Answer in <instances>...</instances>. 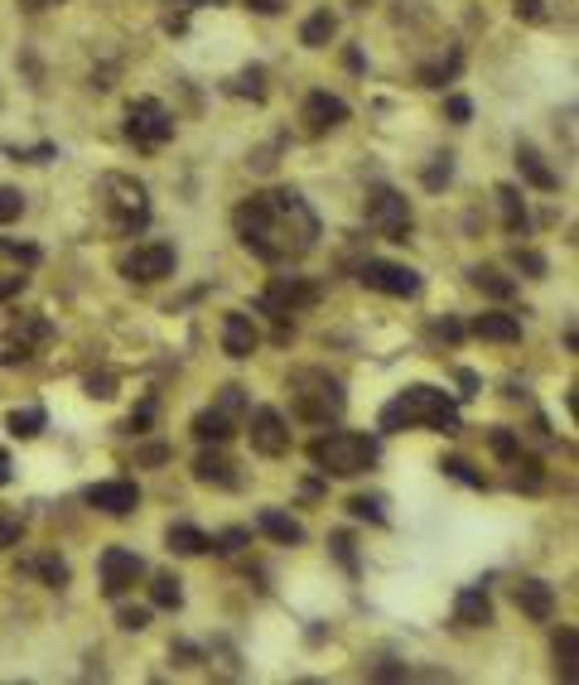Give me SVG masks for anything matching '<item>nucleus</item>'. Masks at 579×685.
Masks as SVG:
<instances>
[{
  "instance_id": "nucleus-23",
  "label": "nucleus",
  "mask_w": 579,
  "mask_h": 685,
  "mask_svg": "<svg viewBox=\"0 0 579 685\" xmlns=\"http://www.w3.org/2000/svg\"><path fill=\"white\" fill-rule=\"evenodd\" d=\"M497 208H502V227H507V237H531V213H526L522 193L512 189V184H497Z\"/></svg>"
},
{
  "instance_id": "nucleus-44",
  "label": "nucleus",
  "mask_w": 579,
  "mask_h": 685,
  "mask_svg": "<svg viewBox=\"0 0 579 685\" xmlns=\"http://www.w3.org/2000/svg\"><path fill=\"white\" fill-rule=\"evenodd\" d=\"M333 555H338V560H343V565H348V570H358V555H353V541H348V536H343V531H338V536H333Z\"/></svg>"
},
{
  "instance_id": "nucleus-46",
  "label": "nucleus",
  "mask_w": 579,
  "mask_h": 685,
  "mask_svg": "<svg viewBox=\"0 0 579 685\" xmlns=\"http://www.w3.org/2000/svg\"><path fill=\"white\" fill-rule=\"evenodd\" d=\"M150 420H155V401H145V406L131 415V425H126V430H131V435H145V425H150Z\"/></svg>"
},
{
  "instance_id": "nucleus-52",
  "label": "nucleus",
  "mask_w": 579,
  "mask_h": 685,
  "mask_svg": "<svg viewBox=\"0 0 579 685\" xmlns=\"http://www.w3.org/2000/svg\"><path fill=\"white\" fill-rule=\"evenodd\" d=\"M5 483H10V459L0 454V488H5Z\"/></svg>"
},
{
  "instance_id": "nucleus-39",
  "label": "nucleus",
  "mask_w": 579,
  "mask_h": 685,
  "mask_svg": "<svg viewBox=\"0 0 579 685\" xmlns=\"http://www.w3.org/2000/svg\"><path fill=\"white\" fill-rule=\"evenodd\" d=\"M454 179V155H435V165L425 169V189H440Z\"/></svg>"
},
{
  "instance_id": "nucleus-32",
  "label": "nucleus",
  "mask_w": 579,
  "mask_h": 685,
  "mask_svg": "<svg viewBox=\"0 0 579 685\" xmlns=\"http://www.w3.org/2000/svg\"><path fill=\"white\" fill-rule=\"evenodd\" d=\"M39 261L34 247H20V242H0V271H29Z\"/></svg>"
},
{
  "instance_id": "nucleus-16",
  "label": "nucleus",
  "mask_w": 579,
  "mask_h": 685,
  "mask_svg": "<svg viewBox=\"0 0 579 685\" xmlns=\"http://www.w3.org/2000/svg\"><path fill=\"white\" fill-rule=\"evenodd\" d=\"M87 507L107 512V517H131L140 507V488L131 478H111V483H92L87 488Z\"/></svg>"
},
{
  "instance_id": "nucleus-21",
  "label": "nucleus",
  "mask_w": 579,
  "mask_h": 685,
  "mask_svg": "<svg viewBox=\"0 0 579 685\" xmlns=\"http://www.w3.org/2000/svg\"><path fill=\"white\" fill-rule=\"evenodd\" d=\"M478 338H488V343H517L522 338V319L517 314H502V309H483V314H473L469 324Z\"/></svg>"
},
{
  "instance_id": "nucleus-17",
  "label": "nucleus",
  "mask_w": 579,
  "mask_h": 685,
  "mask_svg": "<svg viewBox=\"0 0 579 685\" xmlns=\"http://www.w3.org/2000/svg\"><path fill=\"white\" fill-rule=\"evenodd\" d=\"M512 599H517V608H522L531 623H551L555 618V589L546 579H522V584L512 589Z\"/></svg>"
},
{
  "instance_id": "nucleus-1",
  "label": "nucleus",
  "mask_w": 579,
  "mask_h": 685,
  "mask_svg": "<svg viewBox=\"0 0 579 685\" xmlns=\"http://www.w3.org/2000/svg\"><path fill=\"white\" fill-rule=\"evenodd\" d=\"M237 237L251 256L285 266L300 261L319 242V213L304 203V193L295 189H266L251 193L247 203L237 208Z\"/></svg>"
},
{
  "instance_id": "nucleus-27",
  "label": "nucleus",
  "mask_w": 579,
  "mask_h": 685,
  "mask_svg": "<svg viewBox=\"0 0 579 685\" xmlns=\"http://www.w3.org/2000/svg\"><path fill=\"white\" fill-rule=\"evenodd\" d=\"M469 280L483 290V295H488V300H512V295H517V280H512V275H502V271H493V266H473Z\"/></svg>"
},
{
  "instance_id": "nucleus-47",
  "label": "nucleus",
  "mask_w": 579,
  "mask_h": 685,
  "mask_svg": "<svg viewBox=\"0 0 579 685\" xmlns=\"http://www.w3.org/2000/svg\"><path fill=\"white\" fill-rule=\"evenodd\" d=\"M449 116H454V121H459V126H464V121H469V116H473L469 97H449Z\"/></svg>"
},
{
  "instance_id": "nucleus-7",
  "label": "nucleus",
  "mask_w": 579,
  "mask_h": 685,
  "mask_svg": "<svg viewBox=\"0 0 579 685\" xmlns=\"http://www.w3.org/2000/svg\"><path fill=\"white\" fill-rule=\"evenodd\" d=\"M242 420H247V391L242 386H222L218 401L193 415V439L198 444H222V439H232L242 430Z\"/></svg>"
},
{
  "instance_id": "nucleus-3",
  "label": "nucleus",
  "mask_w": 579,
  "mask_h": 685,
  "mask_svg": "<svg viewBox=\"0 0 579 685\" xmlns=\"http://www.w3.org/2000/svg\"><path fill=\"white\" fill-rule=\"evenodd\" d=\"M97 208L116 237H136L150 222V189L140 184L136 174H121V169H107L97 179Z\"/></svg>"
},
{
  "instance_id": "nucleus-54",
  "label": "nucleus",
  "mask_w": 579,
  "mask_h": 685,
  "mask_svg": "<svg viewBox=\"0 0 579 685\" xmlns=\"http://www.w3.org/2000/svg\"><path fill=\"white\" fill-rule=\"evenodd\" d=\"M193 5H208V0H193Z\"/></svg>"
},
{
  "instance_id": "nucleus-49",
  "label": "nucleus",
  "mask_w": 579,
  "mask_h": 685,
  "mask_svg": "<svg viewBox=\"0 0 579 685\" xmlns=\"http://www.w3.org/2000/svg\"><path fill=\"white\" fill-rule=\"evenodd\" d=\"M517 15H526V20H541V15H546V5H541V0H517Z\"/></svg>"
},
{
  "instance_id": "nucleus-2",
  "label": "nucleus",
  "mask_w": 579,
  "mask_h": 685,
  "mask_svg": "<svg viewBox=\"0 0 579 685\" xmlns=\"http://www.w3.org/2000/svg\"><path fill=\"white\" fill-rule=\"evenodd\" d=\"M382 430H440V435H459V406L444 396L440 386H406L382 411Z\"/></svg>"
},
{
  "instance_id": "nucleus-4",
  "label": "nucleus",
  "mask_w": 579,
  "mask_h": 685,
  "mask_svg": "<svg viewBox=\"0 0 579 685\" xmlns=\"http://www.w3.org/2000/svg\"><path fill=\"white\" fill-rule=\"evenodd\" d=\"M290 411L300 415L304 425H333L343 406H348V396H343V382L324 372V367H300V372H290Z\"/></svg>"
},
{
  "instance_id": "nucleus-29",
  "label": "nucleus",
  "mask_w": 579,
  "mask_h": 685,
  "mask_svg": "<svg viewBox=\"0 0 579 685\" xmlns=\"http://www.w3.org/2000/svg\"><path fill=\"white\" fill-rule=\"evenodd\" d=\"M333 29H338L333 10H314V15L304 20V29H300V44L304 49H324V44L333 39Z\"/></svg>"
},
{
  "instance_id": "nucleus-28",
  "label": "nucleus",
  "mask_w": 579,
  "mask_h": 685,
  "mask_svg": "<svg viewBox=\"0 0 579 685\" xmlns=\"http://www.w3.org/2000/svg\"><path fill=\"white\" fill-rule=\"evenodd\" d=\"M459 68H464V54L449 44V54H440L435 63H425V68H420V83H425V87H444V83H454V78H459Z\"/></svg>"
},
{
  "instance_id": "nucleus-45",
  "label": "nucleus",
  "mask_w": 579,
  "mask_h": 685,
  "mask_svg": "<svg viewBox=\"0 0 579 685\" xmlns=\"http://www.w3.org/2000/svg\"><path fill=\"white\" fill-rule=\"evenodd\" d=\"M247 541H251V531H242V526H237V531H227L222 541H213V550H227V555H232V550H242Z\"/></svg>"
},
{
  "instance_id": "nucleus-43",
  "label": "nucleus",
  "mask_w": 579,
  "mask_h": 685,
  "mask_svg": "<svg viewBox=\"0 0 579 685\" xmlns=\"http://www.w3.org/2000/svg\"><path fill=\"white\" fill-rule=\"evenodd\" d=\"M116 623H121L126 632L150 628V608H121V613H116Z\"/></svg>"
},
{
  "instance_id": "nucleus-11",
  "label": "nucleus",
  "mask_w": 579,
  "mask_h": 685,
  "mask_svg": "<svg viewBox=\"0 0 579 685\" xmlns=\"http://www.w3.org/2000/svg\"><path fill=\"white\" fill-rule=\"evenodd\" d=\"M174 266H179V251L169 242H140L136 251L121 256V275L136 280V285H155V280L174 275Z\"/></svg>"
},
{
  "instance_id": "nucleus-35",
  "label": "nucleus",
  "mask_w": 579,
  "mask_h": 685,
  "mask_svg": "<svg viewBox=\"0 0 579 685\" xmlns=\"http://www.w3.org/2000/svg\"><path fill=\"white\" fill-rule=\"evenodd\" d=\"M512 468H517V488H526V493H536V488L546 483V473H541V464H536V459H522V454H517V459H512Z\"/></svg>"
},
{
  "instance_id": "nucleus-51",
  "label": "nucleus",
  "mask_w": 579,
  "mask_h": 685,
  "mask_svg": "<svg viewBox=\"0 0 579 685\" xmlns=\"http://www.w3.org/2000/svg\"><path fill=\"white\" fill-rule=\"evenodd\" d=\"M87 386H92V396H102V401H107V396H116V391H111V386H116L111 377H92Z\"/></svg>"
},
{
  "instance_id": "nucleus-8",
  "label": "nucleus",
  "mask_w": 579,
  "mask_h": 685,
  "mask_svg": "<svg viewBox=\"0 0 579 685\" xmlns=\"http://www.w3.org/2000/svg\"><path fill=\"white\" fill-rule=\"evenodd\" d=\"M126 140L145 150V155H155V150H165L169 140H174V116L165 111V102H155V97H140L126 107Z\"/></svg>"
},
{
  "instance_id": "nucleus-34",
  "label": "nucleus",
  "mask_w": 579,
  "mask_h": 685,
  "mask_svg": "<svg viewBox=\"0 0 579 685\" xmlns=\"http://www.w3.org/2000/svg\"><path fill=\"white\" fill-rule=\"evenodd\" d=\"M232 92H242V97H256V102H261V97H266V68H242V73H237V78H232Z\"/></svg>"
},
{
  "instance_id": "nucleus-15",
  "label": "nucleus",
  "mask_w": 579,
  "mask_h": 685,
  "mask_svg": "<svg viewBox=\"0 0 579 685\" xmlns=\"http://www.w3.org/2000/svg\"><path fill=\"white\" fill-rule=\"evenodd\" d=\"M348 121V102L343 97H333V92H309L300 107V126L304 136H329Z\"/></svg>"
},
{
  "instance_id": "nucleus-50",
  "label": "nucleus",
  "mask_w": 579,
  "mask_h": 685,
  "mask_svg": "<svg viewBox=\"0 0 579 685\" xmlns=\"http://www.w3.org/2000/svg\"><path fill=\"white\" fill-rule=\"evenodd\" d=\"M247 5L256 15H280V10H285V0H247Z\"/></svg>"
},
{
  "instance_id": "nucleus-25",
  "label": "nucleus",
  "mask_w": 579,
  "mask_h": 685,
  "mask_svg": "<svg viewBox=\"0 0 579 685\" xmlns=\"http://www.w3.org/2000/svg\"><path fill=\"white\" fill-rule=\"evenodd\" d=\"M256 531H261V536H271V541H280V546H300V541H304L300 521L285 517V512H276V507H266V512L256 517Z\"/></svg>"
},
{
  "instance_id": "nucleus-48",
  "label": "nucleus",
  "mask_w": 579,
  "mask_h": 685,
  "mask_svg": "<svg viewBox=\"0 0 579 685\" xmlns=\"http://www.w3.org/2000/svg\"><path fill=\"white\" fill-rule=\"evenodd\" d=\"M165 459H169L165 444H150V449H140V464H165Z\"/></svg>"
},
{
  "instance_id": "nucleus-42",
  "label": "nucleus",
  "mask_w": 579,
  "mask_h": 685,
  "mask_svg": "<svg viewBox=\"0 0 579 685\" xmlns=\"http://www.w3.org/2000/svg\"><path fill=\"white\" fill-rule=\"evenodd\" d=\"M512 261H517V271H526V275H546V256H536L531 247H517Z\"/></svg>"
},
{
  "instance_id": "nucleus-30",
  "label": "nucleus",
  "mask_w": 579,
  "mask_h": 685,
  "mask_svg": "<svg viewBox=\"0 0 579 685\" xmlns=\"http://www.w3.org/2000/svg\"><path fill=\"white\" fill-rule=\"evenodd\" d=\"M555 661H560V676L565 681H575V661H579V632L565 623V628L555 632Z\"/></svg>"
},
{
  "instance_id": "nucleus-41",
  "label": "nucleus",
  "mask_w": 579,
  "mask_h": 685,
  "mask_svg": "<svg viewBox=\"0 0 579 685\" xmlns=\"http://www.w3.org/2000/svg\"><path fill=\"white\" fill-rule=\"evenodd\" d=\"M25 213V193L20 189H0V222H15Z\"/></svg>"
},
{
  "instance_id": "nucleus-33",
  "label": "nucleus",
  "mask_w": 579,
  "mask_h": 685,
  "mask_svg": "<svg viewBox=\"0 0 579 685\" xmlns=\"http://www.w3.org/2000/svg\"><path fill=\"white\" fill-rule=\"evenodd\" d=\"M44 430V411L39 406H29V411H10V435L15 439H34Z\"/></svg>"
},
{
  "instance_id": "nucleus-14",
  "label": "nucleus",
  "mask_w": 579,
  "mask_h": 685,
  "mask_svg": "<svg viewBox=\"0 0 579 685\" xmlns=\"http://www.w3.org/2000/svg\"><path fill=\"white\" fill-rule=\"evenodd\" d=\"M242 430L251 435V449H256V454H266V459L290 454V425H285V415H280L276 406H256L251 420H242Z\"/></svg>"
},
{
  "instance_id": "nucleus-19",
  "label": "nucleus",
  "mask_w": 579,
  "mask_h": 685,
  "mask_svg": "<svg viewBox=\"0 0 579 685\" xmlns=\"http://www.w3.org/2000/svg\"><path fill=\"white\" fill-rule=\"evenodd\" d=\"M256 343H261V333H256V324H251V319L242 314V309H232V314L222 319V353L242 362V357L256 353Z\"/></svg>"
},
{
  "instance_id": "nucleus-5",
  "label": "nucleus",
  "mask_w": 579,
  "mask_h": 685,
  "mask_svg": "<svg viewBox=\"0 0 579 685\" xmlns=\"http://www.w3.org/2000/svg\"><path fill=\"white\" fill-rule=\"evenodd\" d=\"M309 459L329 478H358V473L377 464V439L358 435V430H329V435H319L309 444Z\"/></svg>"
},
{
  "instance_id": "nucleus-6",
  "label": "nucleus",
  "mask_w": 579,
  "mask_h": 685,
  "mask_svg": "<svg viewBox=\"0 0 579 685\" xmlns=\"http://www.w3.org/2000/svg\"><path fill=\"white\" fill-rule=\"evenodd\" d=\"M49 338H54V324H49L39 309H15V314H5V324H0V367L34 362V357L49 348Z\"/></svg>"
},
{
  "instance_id": "nucleus-40",
  "label": "nucleus",
  "mask_w": 579,
  "mask_h": 685,
  "mask_svg": "<svg viewBox=\"0 0 579 685\" xmlns=\"http://www.w3.org/2000/svg\"><path fill=\"white\" fill-rule=\"evenodd\" d=\"M444 473H449V478H459V483H469V488H488V478H483V473H473L469 464H464V459H444Z\"/></svg>"
},
{
  "instance_id": "nucleus-37",
  "label": "nucleus",
  "mask_w": 579,
  "mask_h": 685,
  "mask_svg": "<svg viewBox=\"0 0 579 685\" xmlns=\"http://www.w3.org/2000/svg\"><path fill=\"white\" fill-rule=\"evenodd\" d=\"M20 536H25V517L20 512H0V550L20 546Z\"/></svg>"
},
{
  "instance_id": "nucleus-12",
  "label": "nucleus",
  "mask_w": 579,
  "mask_h": 685,
  "mask_svg": "<svg viewBox=\"0 0 579 685\" xmlns=\"http://www.w3.org/2000/svg\"><path fill=\"white\" fill-rule=\"evenodd\" d=\"M358 280L367 290H377V295H396V300H411L420 295V275L411 266H396V261H377V256H367L358 266Z\"/></svg>"
},
{
  "instance_id": "nucleus-26",
  "label": "nucleus",
  "mask_w": 579,
  "mask_h": 685,
  "mask_svg": "<svg viewBox=\"0 0 579 685\" xmlns=\"http://www.w3.org/2000/svg\"><path fill=\"white\" fill-rule=\"evenodd\" d=\"M165 546L174 550V555H208V550H213V536H203L198 526L179 521V526H169L165 531Z\"/></svg>"
},
{
  "instance_id": "nucleus-9",
  "label": "nucleus",
  "mask_w": 579,
  "mask_h": 685,
  "mask_svg": "<svg viewBox=\"0 0 579 685\" xmlns=\"http://www.w3.org/2000/svg\"><path fill=\"white\" fill-rule=\"evenodd\" d=\"M314 304H319V285H314V280H304V275H276V280L261 290L256 309L271 314L276 324H290V314H304V309H314Z\"/></svg>"
},
{
  "instance_id": "nucleus-24",
  "label": "nucleus",
  "mask_w": 579,
  "mask_h": 685,
  "mask_svg": "<svg viewBox=\"0 0 579 685\" xmlns=\"http://www.w3.org/2000/svg\"><path fill=\"white\" fill-rule=\"evenodd\" d=\"M20 570H25V575H34V579H44L49 589H63V584H68V575H73V570H68V560H63V555H54V550L25 555V560H20Z\"/></svg>"
},
{
  "instance_id": "nucleus-53",
  "label": "nucleus",
  "mask_w": 579,
  "mask_h": 685,
  "mask_svg": "<svg viewBox=\"0 0 579 685\" xmlns=\"http://www.w3.org/2000/svg\"><path fill=\"white\" fill-rule=\"evenodd\" d=\"M29 5H58V0H29Z\"/></svg>"
},
{
  "instance_id": "nucleus-10",
  "label": "nucleus",
  "mask_w": 579,
  "mask_h": 685,
  "mask_svg": "<svg viewBox=\"0 0 579 685\" xmlns=\"http://www.w3.org/2000/svg\"><path fill=\"white\" fill-rule=\"evenodd\" d=\"M367 227H372L377 237H386V242H406L415 227V213H411V203H406V193H396V189L372 193V198H367Z\"/></svg>"
},
{
  "instance_id": "nucleus-36",
  "label": "nucleus",
  "mask_w": 579,
  "mask_h": 685,
  "mask_svg": "<svg viewBox=\"0 0 579 685\" xmlns=\"http://www.w3.org/2000/svg\"><path fill=\"white\" fill-rule=\"evenodd\" d=\"M488 444H493V454L502 459V464H512V459L522 454V444H517V435H512V430H502V425H497L493 435H488Z\"/></svg>"
},
{
  "instance_id": "nucleus-13",
  "label": "nucleus",
  "mask_w": 579,
  "mask_h": 685,
  "mask_svg": "<svg viewBox=\"0 0 579 685\" xmlns=\"http://www.w3.org/2000/svg\"><path fill=\"white\" fill-rule=\"evenodd\" d=\"M97 570H102V594H107V599H126L140 579H145V560H140L136 550L111 546V550H102V565H97Z\"/></svg>"
},
{
  "instance_id": "nucleus-38",
  "label": "nucleus",
  "mask_w": 579,
  "mask_h": 685,
  "mask_svg": "<svg viewBox=\"0 0 579 685\" xmlns=\"http://www.w3.org/2000/svg\"><path fill=\"white\" fill-rule=\"evenodd\" d=\"M348 512H353L358 521H377V526L386 521V512H382V502H377V497H348Z\"/></svg>"
},
{
  "instance_id": "nucleus-31",
  "label": "nucleus",
  "mask_w": 579,
  "mask_h": 685,
  "mask_svg": "<svg viewBox=\"0 0 579 685\" xmlns=\"http://www.w3.org/2000/svg\"><path fill=\"white\" fill-rule=\"evenodd\" d=\"M150 603H155V608H179V603H184L179 579H174V575H155V579H150Z\"/></svg>"
},
{
  "instance_id": "nucleus-22",
  "label": "nucleus",
  "mask_w": 579,
  "mask_h": 685,
  "mask_svg": "<svg viewBox=\"0 0 579 685\" xmlns=\"http://www.w3.org/2000/svg\"><path fill=\"white\" fill-rule=\"evenodd\" d=\"M454 623H459V628H488V623H493V599H488V589H459V599H454Z\"/></svg>"
},
{
  "instance_id": "nucleus-20",
  "label": "nucleus",
  "mask_w": 579,
  "mask_h": 685,
  "mask_svg": "<svg viewBox=\"0 0 579 685\" xmlns=\"http://www.w3.org/2000/svg\"><path fill=\"white\" fill-rule=\"evenodd\" d=\"M517 169H522V179L531 184V189H541V193L560 189V174L546 165V155H541L531 140H517Z\"/></svg>"
},
{
  "instance_id": "nucleus-18",
  "label": "nucleus",
  "mask_w": 579,
  "mask_h": 685,
  "mask_svg": "<svg viewBox=\"0 0 579 685\" xmlns=\"http://www.w3.org/2000/svg\"><path fill=\"white\" fill-rule=\"evenodd\" d=\"M193 478H198V483H208V488H237V483H242L237 464L222 454L218 444H213V449H203V454L193 459Z\"/></svg>"
}]
</instances>
